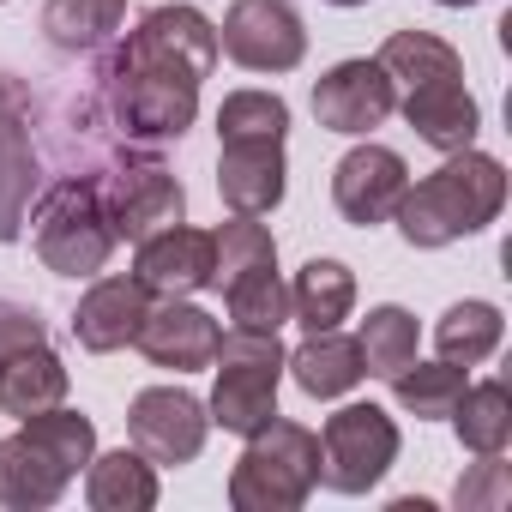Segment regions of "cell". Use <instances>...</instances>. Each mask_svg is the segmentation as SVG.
Masks as SVG:
<instances>
[{
    "label": "cell",
    "mask_w": 512,
    "mask_h": 512,
    "mask_svg": "<svg viewBox=\"0 0 512 512\" xmlns=\"http://www.w3.org/2000/svg\"><path fill=\"white\" fill-rule=\"evenodd\" d=\"M217 55L247 73H296L308 55V25L290 0H235L217 25Z\"/></svg>",
    "instance_id": "8"
},
{
    "label": "cell",
    "mask_w": 512,
    "mask_h": 512,
    "mask_svg": "<svg viewBox=\"0 0 512 512\" xmlns=\"http://www.w3.org/2000/svg\"><path fill=\"white\" fill-rule=\"evenodd\" d=\"M500 332H506V320H500L494 302H452L434 326V344H440V362L476 368L500 350Z\"/></svg>",
    "instance_id": "27"
},
{
    "label": "cell",
    "mask_w": 512,
    "mask_h": 512,
    "mask_svg": "<svg viewBox=\"0 0 512 512\" xmlns=\"http://www.w3.org/2000/svg\"><path fill=\"white\" fill-rule=\"evenodd\" d=\"M404 121H410V133L422 145H434L446 157V151L476 145L482 109H476V97L464 91V73H458V79H428V85L404 91Z\"/></svg>",
    "instance_id": "19"
},
{
    "label": "cell",
    "mask_w": 512,
    "mask_h": 512,
    "mask_svg": "<svg viewBox=\"0 0 512 512\" xmlns=\"http://www.w3.org/2000/svg\"><path fill=\"white\" fill-rule=\"evenodd\" d=\"M217 386H211V428L223 434H253V428H266L278 416V386H284V344L278 332H253V326H229L217 332Z\"/></svg>",
    "instance_id": "5"
},
{
    "label": "cell",
    "mask_w": 512,
    "mask_h": 512,
    "mask_svg": "<svg viewBox=\"0 0 512 512\" xmlns=\"http://www.w3.org/2000/svg\"><path fill=\"white\" fill-rule=\"evenodd\" d=\"M452 500H458V512H476V506H488V512H494V506H506V464H500V452H488V458L476 464V476H470V482H458V494H452Z\"/></svg>",
    "instance_id": "33"
},
{
    "label": "cell",
    "mask_w": 512,
    "mask_h": 512,
    "mask_svg": "<svg viewBox=\"0 0 512 512\" xmlns=\"http://www.w3.org/2000/svg\"><path fill=\"white\" fill-rule=\"evenodd\" d=\"M223 290V308L235 326H253V332H278L290 320V284L278 278V260L272 266H253V272H235Z\"/></svg>",
    "instance_id": "30"
},
{
    "label": "cell",
    "mask_w": 512,
    "mask_h": 512,
    "mask_svg": "<svg viewBox=\"0 0 512 512\" xmlns=\"http://www.w3.org/2000/svg\"><path fill=\"white\" fill-rule=\"evenodd\" d=\"M121 61H145V67H169V73H187V79H211V67H217V25L199 13V7H151L133 31H127V43L115 49Z\"/></svg>",
    "instance_id": "10"
},
{
    "label": "cell",
    "mask_w": 512,
    "mask_h": 512,
    "mask_svg": "<svg viewBox=\"0 0 512 512\" xmlns=\"http://www.w3.org/2000/svg\"><path fill=\"white\" fill-rule=\"evenodd\" d=\"M97 458V422L85 410H37L19 422V434L0 440V506L7 512H43L67 494V482Z\"/></svg>",
    "instance_id": "2"
},
{
    "label": "cell",
    "mask_w": 512,
    "mask_h": 512,
    "mask_svg": "<svg viewBox=\"0 0 512 512\" xmlns=\"http://www.w3.org/2000/svg\"><path fill=\"white\" fill-rule=\"evenodd\" d=\"M31 223V247L37 260L55 272V278H97L115 253V223H109V205H103V181L91 175H67L43 193L37 217Z\"/></svg>",
    "instance_id": "4"
},
{
    "label": "cell",
    "mask_w": 512,
    "mask_h": 512,
    "mask_svg": "<svg viewBox=\"0 0 512 512\" xmlns=\"http://www.w3.org/2000/svg\"><path fill=\"white\" fill-rule=\"evenodd\" d=\"M284 187H290L284 139H223V151H217V193H223L229 211L272 217L284 205Z\"/></svg>",
    "instance_id": "14"
},
{
    "label": "cell",
    "mask_w": 512,
    "mask_h": 512,
    "mask_svg": "<svg viewBox=\"0 0 512 512\" xmlns=\"http://www.w3.org/2000/svg\"><path fill=\"white\" fill-rule=\"evenodd\" d=\"M127 19V0H49L43 7V37L61 55H97Z\"/></svg>",
    "instance_id": "24"
},
{
    "label": "cell",
    "mask_w": 512,
    "mask_h": 512,
    "mask_svg": "<svg viewBox=\"0 0 512 512\" xmlns=\"http://www.w3.org/2000/svg\"><path fill=\"white\" fill-rule=\"evenodd\" d=\"M145 314H151V290L139 278H97L73 308V338L91 356H115L139 338Z\"/></svg>",
    "instance_id": "17"
},
{
    "label": "cell",
    "mask_w": 512,
    "mask_h": 512,
    "mask_svg": "<svg viewBox=\"0 0 512 512\" xmlns=\"http://www.w3.org/2000/svg\"><path fill=\"white\" fill-rule=\"evenodd\" d=\"M284 368H290V380H296L308 398H320V404H326V398H344V392H356V386L368 380L356 338H344L338 326H332V332H308V344L290 350Z\"/></svg>",
    "instance_id": "20"
},
{
    "label": "cell",
    "mask_w": 512,
    "mask_h": 512,
    "mask_svg": "<svg viewBox=\"0 0 512 512\" xmlns=\"http://www.w3.org/2000/svg\"><path fill=\"white\" fill-rule=\"evenodd\" d=\"M290 103L278 91H229L217 103V139H284Z\"/></svg>",
    "instance_id": "32"
},
{
    "label": "cell",
    "mask_w": 512,
    "mask_h": 512,
    "mask_svg": "<svg viewBox=\"0 0 512 512\" xmlns=\"http://www.w3.org/2000/svg\"><path fill=\"white\" fill-rule=\"evenodd\" d=\"M217 320L199 308V302H187V296H163V302H151V314H145V326H139V350H145V362L151 368H175V374H199V368H211V356H217Z\"/></svg>",
    "instance_id": "15"
},
{
    "label": "cell",
    "mask_w": 512,
    "mask_h": 512,
    "mask_svg": "<svg viewBox=\"0 0 512 512\" xmlns=\"http://www.w3.org/2000/svg\"><path fill=\"white\" fill-rule=\"evenodd\" d=\"M416 344H422L416 314H410V308H398V302L368 308V320H362V332H356L362 368H368L374 380H392L398 368H410V362H416Z\"/></svg>",
    "instance_id": "28"
},
{
    "label": "cell",
    "mask_w": 512,
    "mask_h": 512,
    "mask_svg": "<svg viewBox=\"0 0 512 512\" xmlns=\"http://www.w3.org/2000/svg\"><path fill=\"white\" fill-rule=\"evenodd\" d=\"M278 260V241L260 217H241L229 211V223L211 229V290L229 284L235 272H253V266H272Z\"/></svg>",
    "instance_id": "31"
},
{
    "label": "cell",
    "mask_w": 512,
    "mask_h": 512,
    "mask_svg": "<svg viewBox=\"0 0 512 512\" xmlns=\"http://www.w3.org/2000/svg\"><path fill=\"white\" fill-rule=\"evenodd\" d=\"M37 193V145L19 115V91L0 79V241H19Z\"/></svg>",
    "instance_id": "18"
},
{
    "label": "cell",
    "mask_w": 512,
    "mask_h": 512,
    "mask_svg": "<svg viewBox=\"0 0 512 512\" xmlns=\"http://www.w3.org/2000/svg\"><path fill=\"white\" fill-rule=\"evenodd\" d=\"M85 500H91V512H151L157 506V464L139 446L97 452L85 464Z\"/></svg>",
    "instance_id": "21"
},
{
    "label": "cell",
    "mask_w": 512,
    "mask_h": 512,
    "mask_svg": "<svg viewBox=\"0 0 512 512\" xmlns=\"http://www.w3.org/2000/svg\"><path fill=\"white\" fill-rule=\"evenodd\" d=\"M398 422L380 404H344L320 428V482L332 494H368L398 464Z\"/></svg>",
    "instance_id": "7"
},
{
    "label": "cell",
    "mask_w": 512,
    "mask_h": 512,
    "mask_svg": "<svg viewBox=\"0 0 512 512\" xmlns=\"http://www.w3.org/2000/svg\"><path fill=\"white\" fill-rule=\"evenodd\" d=\"M133 247H139L133 278H139L151 296H193V290H211V235H205V229H187V217L169 223V229H157V235H145V241H133Z\"/></svg>",
    "instance_id": "16"
},
{
    "label": "cell",
    "mask_w": 512,
    "mask_h": 512,
    "mask_svg": "<svg viewBox=\"0 0 512 512\" xmlns=\"http://www.w3.org/2000/svg\"><path fill=\"white\" fill-rule=\"evenodd\" d=\"M404 187H410L404 157H398L392 145H374V139H362L356 151H344L338 169H332V205H338V217L356 223V229L392 223V205H398Z\"/></svg>",
    "instance_id": "13"
},
{
    "label": "cell",
    "mask_w": 512,
    "mask_h": 512,
    "mask_svg": "<svg viewBox=\"0 0 512 512\" xmlns=\"http://www.w3.org/2000/svg\"><path fill=\"white\" fill-rule=\"evenodd\" d=\"M356 308V272L344 260H308L290 284V320H302V332H332L338 320H350Z\"/></svg>",
    "instance_id": "23"
},
{
    "label": "cell",
    "mask_w": 512,
    "mask_h": 512,
    "mask_svg": "<svg viewBox=\"0 0 512 512\" xmlns=\"http://www.w3.org/2000/svg\"><path fill=\"white\" fill-rule=\"evenodd\" d=\"M67 398V362L49 350V338L43 344H25V350H13L7 362H0V410L7 416H37V410H55Z\"/></svg>",
    "instance_id": "22"
},
{
    "label": "cell",
    "mask_w": 512,
    "mask_h": 512,
    "mask_svg": "<svg viewBox=\"0 0 512 512\" xmlns=\"http://www.w3.org/2000/svg\"><path fill=\"white\" fill-rule=\"evenodd\" d=\"M386 386H392L398 410H410L416 422H446L470 380H464L458 362H410V368H398Z\"/></svg>",
    "instance_id": "29"
},
{
    "label": "cell",
    "mask_w": 512,
    "mask_h": 512,
    "mask_svg": "<svg viewBox=\"0 0 512 512\" xmlns=\"http://www.w3.org/2000/svg\"><path fill=\"white\" fill-rule=\"evenodd\" d=\"M25 344H43V320L31 308H19V302H0V362L13 350H25Z\"/></svg>",
    "instance_id": "34"
},
{
    "label": "cell",
    "mask_w": 512,
    "mask_h": 512,
    "mask_svg": "<svg viewBox=\"0 0 512 512\" xmlns=\"http://www.w3.org/2000/svg\"><path fill=\"white\" fill-rule=\"evenodd\" d=\"M103 205L115 223V241H145L169 223L187 217V193L181 181L157 163V157H127L103 175Z\"/></svg>",
    "instance_id": "11"
},
{
    "label": "cell",
    "mask_w": 512,
    "mask_h": 512,
    "mask_svg": "<svg viewBox=\"0 0 512 512\" xmlns=\"http://www.w3.org/2000/svg\"><path fill=\"white\" fill-rule=\"evenodd\" d=\"M452 434H458V446L476 452V458L506 452V440H512V392H506L500 380L464 386V398L452 404Z\"/></svg>",
    "instance_id": "26"
},
{
    "label": "cell",
    "mask_w": 512,
    "mask_h": 512,
    "mask_svg": "<svg viewBox=\"0 0 512 512\" xmlns=\"http://www.w3.org/2000/svg\"><path fill=\"white\" fill-rule=\"evenodd\" d=\"M398 109V85L386 79L380 61L356 55V61H338L332 73L314 79V115L326 133H344V139H368L374 127H386V115Z\"/></svg>",
    "instance_id": "12"
},
{
    "label": "cell",
    "mask_w": 512,
    "mask_h": 512,
    "mask_svg": "<svg viewBox=\"0 0 512 512\" xmlns=\"http://www.w3.org/2000/svg\"><path fill=\"white\" fill-rule=\"evenodd\" d=\"M326 7H368V0H326Z\"/></svg>",
    "instance_id": "36"
},
{
    "label": "cell",
    "mask_w": 512,
    "mask_h": 512,
    "mask_svg": "<svg viewBox=\"0 0 512 512\" xmlns=\"http://www.w3.org/2000/svg\"><path fill=\"white\" fill-rule=\"evenodd\" d=\"M434 7H476V0H434Z\"/></svg>",
    "instance_id": "35"
},
{
    "label": "cell",
    "mask_w": 512,
    "mask_h": 512,
    "mask_svg": "<svg viewBox=\"0 0 512 512\" xmlns=\"http://www.w3.org/2000/svg\"><path fill=\"white\" fill-rule=\"evenodd\" d=\"M0 7H7V0H0Z\"/></svg>",
    "instance_id": "37"
},
{
    "label": "cell",
    "mask_w": 512,
    "mask_h": 512,
    "mask_svg": "<svg viewBox=\"0 0 512 512\" xmlns=\"http://www.w3.org/2000/svg\"><path fill=\"white\" fill-rule=\"evenodd\" d=\"M374 61L386 67V79H392L398 91H416V85H428V79H458V73H464V55H458L446 37H434V31H392Z\"/></svg>",
    "instance_id": "25"
},
{
    "label": "cell",
    "mask_w": 512,
    "mask_h": 512,
    "mask_svg": "<svg viewBox=\"0 0 512 512\" xmlns=\"http://www.w3.org/2000/svg\"><path fill=\"white\" fill-rule=\"evenodd\" d=\"M314 488H320V434L284 416L253 428L229 470L235 512H302Z\"/></svg>",
    "instance_id": "3"
},
{
    "label": "cell",
    "mask_w": 512,
    "mask_h": 512,
    "mask_svg": "<svg viewBox=\"0 0 512 512\" xmlns=\"http://www.w3.org/2000/svg\"><path fill=\"white\" fill-rule=\"evenodd\" d=\"M205 434H211V416L187 386H145L127 404V440L151 464H169V470L193 464L205 452Z\"/></svg>",
    "instance_id": "9"
},
{
    "label": "cell",
    "mask_w": 512,
    "mask_h": 512,
    "mask_svg": "<svg viewBox=\"0 0 512 512\" xmlns=\"http://www.w3.org/2000/svg\"><path fill=\"white\" fill-rule=\"evenodd\" d=\"M506 205V169L500 157L464 145V151H446V163L422 181H410L392 205V223L410 247H452L476 229H488Z\"/></svg>",
    "instance_id": "1"
},
{
    "label": "cell",
    "mask_w": 512,
    "mask_h": 512,
    "mask_svg": "<svg viewBox=\"0 0 512 512\" xmlns=\"http://www.w3.org/2000/svg\"><path fill=\"white\" fill-rule=\"evenodd\" d=\"M103 85H109V103H115V127L127 139H145V145L181 139L193 127V115H199V79L169 73V67H145V61L109 55Z\"/></svg>",
    "instance_id": "6"
}]
</instances>
